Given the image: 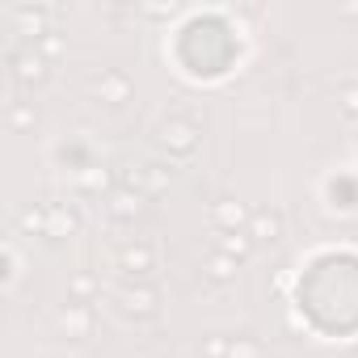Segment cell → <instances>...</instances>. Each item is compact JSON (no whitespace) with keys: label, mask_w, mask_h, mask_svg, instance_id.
<instances>
[{"label":"cell","mask_w":358,"mask_h":358,"mask_svg":"<svg viewBox=\"0 0 358 358\" xmlns=\"http://www.w3.org/2000/svg\"><path fill=\"white\" fill-rule=\"evenodd\" d=\"M354 358H358V354H354Z\"/></svg>","instance_id":"cell-13"},{"label":"cell","mask_w":358,"mask_h":358,"mask_svg":"<svg viewBox=\"0 0 358 358\" xmlns=\"http://www.w3.org/2000/svg\"><path fill=\"white\" fill-rule=\"evenodd\" d=\"M97 93H101V101H110V106H122V101L131 97V80L114 72V76H106V80L97 85Z\"/></svg>","instance_id":"cell-2"},{"label":"cell","mask_w":358,"mask_h":358,"mask_svg":"<svg viewBox=\"0 0 358 358\" xmlns=\"http://www.w3.org/2000/svg\"><path fill=\"white\" fill-rule=\"evenodd\" d=\"M89 324H93V320H89V312H85V308H76V303H68V312H59V329H72L76 337H85V333H89Z\"/></svg>","instance_id":"cell-6"},{"label":"cell","mask_w":358,"mask_h":358,"mask_svg":"<svg viewBox=\"0 0 358 358\" xmlns=\"http://www.w3.org/2000/svg\"><path fill=\"white\" fill-rule=\"evenodd\" d=\"M64 228L72 232V228H76V220H72L68 211H59V207H55V211H51V228H47V236H59Z\"/></svg>","instance_id":"cell-9"},{"label":"cell","mask_w":358,"mask_h":358,"mask_svg":"<svg viewBox=\"0 0 358 358\" xmlns=\"http://www.w3.org/2000/svg\"><path fill=\"white\" fill-rule=\"evenodd\" d=\"M160 143L186 156V152H194V148H199V127H194L190 118H169V122L160 127Z\"/></svg>","instance_id":"cell-1"},{"label":"cell","mask_w":358,"mask_h":358,"mask_svg":"<svg viewBox=\"0 0 358 358\" xmlns=\"http://www.w3.org/2000/svg\"><path fill=\"white\" fill-rule=\"evenodd\" d=\"M232 270H236L232 257H215V262H211V278H232Z\"/></svg>","instance_id":"cell-11"},{"label":"cell","mask_w":358,"mask_h":358,"mask_svg":"<svg viewBox=\"0 0 358 358\" xmlns=\"http://www.w3.org/2000/svg\"><path fill=\"white\" fill-rule=\"evenodd\" d=\"M122 308H127V312H139V316H152V312H156V291H152V287L127 291V295H122Z\"/></svg>","instance_id":"cell-5"},{"label":"cell","mask_w":358,"mask_h":358,"mask_svg":"<svg viewBox=\"0 0 358 358\" xmlns=\"http://www.w3.org/2000/svg\"><path fill=\"white\" fill-rule=\"evenodd\" d=\"M278 232H282V220L274 215V211H257L253 215V241H278Z\"/></svg>","instance_id":"cell-4"},{"label":"cell","mask_w":358,"mask_h":358,"mask_svg":"<svg viewBox=\"0 0 358 358\" xmlns=\"http://www.w3.org/2000/svg\"><path fill=\"white\" fill-rule=\"evenodd\" d=\"M345 110H350V114H358V89H350V93H345Z\"/></svg>","instance_id":"cell-12"},{"label":"cell","mask_w":358,"mask_h":358,"mask_svg":"<svg viewBox=\"0 0 358 358\" xmlns=\"http://www.w3.org/2000/svg\"><path fill=\"white\" fill-rule=\"evenodd\" d=\"M228 358H262V345L257 341H249V337H236V345H232V354Z\"/></svg>","instance_id":"cell-10"},{"label":"cell","mask_w":358,"mask_h":358,"mask_svg":"<svg viewBox=\"0 0 358 358\" xmlns=\"http://www.w3.org/2000/svg\"><path fill=\"white\" fill-rule=\"evenodd\" d=\"M122 270L127 274H148L152 270V249L148 245H127L122 249Z\"/></svg>","instance_id":"cell-3"},{"label":"cell","mask_w":358,"mask_h":358,"mask_svg":"<svg viewBox=\"0 0 358 358\" xmlns=\"http://www.w3.org/2000/svg\"><path fill=\"white\" fill-rule=\"evenodd\" d=\"M110 211H114L118 220H122V215H135V211H139V194H135V199H131V194H118V199L110 203Z\"/></svg>","instance_id":"cell-8"},{"label":"cell","mask_w":358,"mask_h":358,"mask_svg":"<svg viewBox=\"0 0 358 358\" xmlns=\"http://www.w3.org/2000/svg\"><path fill=\"white\" fill-rule=\"evenodd\" d=\"M215 220H220L224 228H236V224L245 220V211H241V207H232V203H220V207H215Z\"/></svg>","instance_id":"cell-7"}]
</instances>
